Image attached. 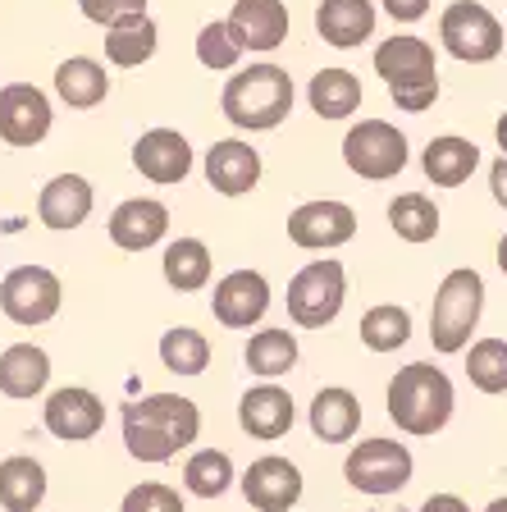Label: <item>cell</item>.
Returning <instances> with one entry per match:
<instances>
[{"label": "cell", "instance_id": "obj_1", "mask_svg": "<svg viewBox=\"0 0 507 512\" xmlns=\"http://www.w3.org/2000/svg\"><path fill=\"white\" fill-rule=\"evenodd\" d=\"M201 412L192 398L179 394H147L124 407V444L138 462H169L179 448L197 444Z\"/></svg>", "mask_w": 507, "mask_h": 512}, {"label": "cell", "instance_id": "obj_2", "mask_svg": "<svg viewBox=\"0 0 507 512\" xmlns=\"http://www.w3.org/2000/svg\"><path fill=\"white\" fill-rule=\"evenodd\" d=\"M220 110L243 133H270L293 115V78L279 64H247L224 83Z\"/></svg>", "mask_w": 507, "mask_h": 512}, {"label": "cell", "instance_id": "obj_3", "mask_svg": "<svg viewBox=\"0 0 507 512\" xmlns=\"http://www.w3.org/2000/svg\"><path fill=\"white\" fill-rule=\"evenodd\" d=\"M389 416L407 435H434L453 416V380L430 362L402 366L389 384Z\"/></svg>", "mask_w": 507, "mask_h": 512}, {"label": "cell", "instance_id": "obj_4", "mask_svg": "<svg viewBox=\"0 0 507 512\" xmlns=\"http://www.w3.org/2000/svg\"><path fill=\"white\" fill-rule=\"evenodd\" d=\"M375 74L389 83V96L407 115H421L439 101L434 46L421 42V37H389V42L375 46Z\"/></svg>", "mask_w": 507, "mask_h": 512}, {"label": "cell", "instance_id": "obj_5", "mask_svg": "<svg viewBox=\"0 0 507 512\" xmlns=\"http://www.w3.org/2000/svg\"><path fill=\"white\" fill-rule=\"evenodd\" d=\"M480 311H485V279L466 266L444 275L430 311V343L439 352H462L471 343V330L480 325Z\"/></svg>", "mask_w": 507, "mask_h": 512}, {"label": "cell", "instance_id": "obj_6", "mask_svg": "<svg viewBox=\"0 0 507 512\" xmlns=\"http://www.w3.org/2000/svg\"><path fill=\"white\" fill-rule=\"evenodd\" d=\"M439 42L462 64H489L503 51V23L476 0H453L439 19Z\"/></svg>", "mask_w": 507, "mask_h": 512}, {"label": "cell", "instance_id": "obj_7", "mask_svg": "<svg viewBox=\"0 0 507 512\" xmlns=\"http://www.w3.org/2000/svg\"><path fill=\"white\" fill-rule=\"evenodd\" d=\"M343 293H348V275L338 261H311L293 275L288 284V316L302 330H325L329 320L343 311Z\"/></svg>", "mask_w": 507, "mask_h": 512}, {"label": "cell", "instance_id": "obj_8", "mask_svg": "<svg viewBox=\"0 0 507 512\" xmlns=\"http://www.w3.org/2000/svg\"><path fill=\"white\" fill-rule=\"evenodd\" d=\"M343 160H348L352 174H361L370 183L398 179L407 170V138L384 119H361L343 138Z\"/></svg>", "mask_w": 507, "mask_h": 512}, {"label": "cell", "instance_id": "obj_9", "mask_svg": "<svg viewBox=\"0 0 507 512\" xmlns=\"http://www.w3.org/2000/svg\"><path fill=\"white\" fill-rule=\"evenodd\" d=\"M343 476L361 494H398L412 480V453L393 439H361L343 462Z\"/></svg>", "mask_w": 507, "mask_h": 512}, {"label": "cell", "instance_id": "obj_10", "mask_svg": "<svg viewBox=\"0 0 507 512\" xmlns=\"http://www.w3.org/2000/svg\"><path fill=\"white\" fill-rule=\"evenodd\" d=\"M60 279L46 266H19L0 279V311L14 320V325H46L60 311Z\"/></svg>", "mask_w": 507, "mask_h": 512}, {"label": "cell", "instance_id": "obj_11", "mask_svg": "<svg viewBox=\"0 0 507 512\" xmlns=\"http://www.w3.org/2000/svg\"><path fill=\"white\" fill-rule=\"evenodd\" d=\"M51 96L32 83L0 87V142L10 147H37L51 133Z\"/></svg>", "mask_w": 507, "mask_h": 512}, {"label": "cell", "instance_id": "obj_12", "mask_svg": "<svg viewBox=\"0 0 507 512\" xmlns=\"http://www.w3.org/2000/svg\"><path fill=\"white\" fill-rule=\"evenodd\" d=\"M352 234H357V211L348 202H307L288 215V238L307 252L343 247Z\"/></svg>", "mask_w": 507, "mask_h": 512}, {"label": "cell", "instance_id": "obj_13", "mask_svg": "<svg viewBox=\"0 0 507 512\" xmlns=\"http://www.w3.org/2000/svg\"><path fill=\"white\" fill-rule=\"evenodd\" d=\"M42 416H46V430H51L55 439H64V444H83V439L101 435V426H106V403H101L92 389L69 384V389H55V394L46 398Z\"/></svg>", "mask_w": 507, "mask_h": 512}, {"label": "cell", "instance_id": "obj_14", "mask_svg": "<svg viewBox=\"0 0 507 512\" xmlns=\"http://www.w3.org/2000/svg\"><path fill=\"white\" fill-rule=\"evenodd\" d=\"M265 307H270V284H265L261 270H233L215 284L211 311L224 330H252L265 316Z\"/></svg>", "mask_w": 507, "mask_h": 512}, {"label": "cell", "instance_id": "obj_15", "mask_svg": "<svg viewBox=\"0 0 507 512\" xmlns=\"http://www.w3.org/2000/svg\"><path fill=\"white\" fill-rule=\"evenodd\" d=\"M133 165L142 179L169 188V183H183L192 174V147L179 128H151L133 142Z\"/></svg>", "mask_w": 507, "mask_h": 512}, {"label": "cell", "instance_id": "obj_16", "mask_svg": "<svg viewBox=\"0 0 507 512\" xmlns=\"http://www.w3.org/2000/svg\"><path fill=\"white\" fill-rule=\"evenodd\" d=\"M243 499L252 503L256 512H288L297 499H302V471L288 458H256L243 476Z\"/></svg>", "mask_w": 507, "mask_h": 512}, {"label": "cell", "instance_id": "obj_17", "mask_svg": "<svg viewBox=\"0 0 507 512\" xmlns=\"http://www.w3.org/2000/svg\"><path fill=\"white\" fill-rule=\"evenodd\" d=\"M288 5L284 0H238L229 14V32L243 51H275L288 42Z\"/></svg>", "mask_w": 507, "mask_h": 512}, {"label": "cell", "instance_id": "obj_18", "mask_svg": "<svg viewBox=\"0 0 507 512\" xmlns=\"http://www.w3.org/2000/svg\"><path fill=\"white\" fill-rule=\"evenodd\" d=\"M169 234V211L156 197H133V202L115 206L110 215V243L124 252H147Z\"/></svg>", "mask_w": 507, "mask_h": 512}, {"label": "cell", "instance_id": "obj_19", "mask_svg": "<svg viewBox=\"0 0 507 512\" xmlns=\"http://www.w3.org/2000/svg\"><path fill=\"white\" fill-rule=\"evenodd\" d=\"M206 179H211L215 192L224 197H243L261 183V151H252L247 142L224 138L206 151Z\"/></svg>", "mask_w": 507, "mask_h": 512}, {"label": "cell", "instance_id": "obj_20", "mask_svg": "<svg viewBox=\"0 0 507 512\" xmlns=\"http://www.w3.org/2000/svg\"><path fill=\"white\" fill-rule=\"evenodd\" d=\"M238 421L252 439H284L293 430V394L279 384H256L238 403Z\"/></svg>", "mask_w": 507, "mask_h": 512}, {"label": "cell", "instance_id": "obj_21", "mask_svg": "<svg viewBox=\"0 0 507 512\" xmlns=\"http://www.w3.org/2000/svg\"><path fill=\"white\" fill-rule=\"evenodd\" d=\"M37 215L46 229H78L92 215V183L83 174H55L37 197Z\"/></svg>", "mask_w": 507, "mask_h": 512}, {"label": "cell", "instance_id": "obj_22", "mask_svg": "<svg viewBox=\"0 0 507 512\" xmlns=\"http://www.w3.org/2000/svg\"><path fill=\"white\" fill-rule=\"evenodd\" d=\"M316 32L338 51H352L375 32V5L370 0H320Z\"/></svg>", "mask_w": 507, "mask_h": 512}, {"label": "cell", "instance_id": "obj_23", "mask_svg": "<svg viewBox=\"0 0 507 512\" xmlns=\"http://www.w3.org/2000/svg\"><path fill=\"white\" fill-rule=\"evenodd\" d=\"M156 46H160V28L147 10L124 14V19H115L106 28V60L115 64V69H138V64H147L151 55H156Z\"/></svg>", "mask_w": 507, "mask_h": 512}, {"label": "cell", "instance_id": "obj_24", "mask_svg": "<svg viewBox=\"0 0 507 512\" xmlns=\"http://www.w3.org/2000/svg\"><path fill=\"white\" fill-rule=\"evenodd\" d=\"M51 380V357L37 343H14L0 352V394L5 398H37Z\"/></svg>", "mask_w": 507, "mask_h": 512}, {"label": "cell", "instance_id": "obj_25", "mask_svg": "<svg viewBox=\"0 0 507 512\" xmlns=\"http://www.w3.org/2000/svg\"><path fill=\"white\" fill-rule=\"evenodd\" d=\"M476 165H480V147L466 138H453V133H448V138H434L421 156V170L434 188H462V183L476 174Z\"/></svg>", "mask_w": 507, "mask_h": 512}, {"label": "cell", "instance_id": "obj_26", "mask_svg": "<svg viewBox=\"0 0 507 512\" xmlns=\"http://www.w3.org/2000/svg\"><path fill=\"white\" fill-rule=\"evenodd\" d=\"M361 426V403L352 389H338V384H329V389H320L316 403H311V430H316V439H325V444H348L352 435H357Z\"/></svg>", "mask_w": 507, "mask_h": 512}, {"label": "cell", "instance_id": "obj_27", "mask_svg": "<svg viewBox=\"0 0 507 512\" xmlns=\"http://www.w3.org/2000/svg\"><path fill=\"white\" fill-rule=\"evenodd\" d=\"M55 96H60L69 110H92L110 96V78L96 60L74 55V60H64L60 69H55Z\"/></svg>", "mask_w": 507, "mask_h": 512}, {"label": "cell", "instance_id": "obj_28", "mask_svg": "<svg viewBox=\"0 0 507 512\" xmlns=\"http://www.w3.org/2000/svg\"><path fill=\"white\" fill-rule=\"evenodd\" d=\"M46 499V467L37 458H5L0 462V508L5 512H37Z\"/></svg>", "mask_w": 507, "mask_h": 512}, {"label": "cell", "instance_id": "obj_29", "mask_svg": "<svg viewBox=\"0 0 507 512\" xmlns=\"http://www.w3.org/2000/svg\"><path fill=\"white\" fill-rule=\"evenodd\" d=\"M160 270H165V284L174 293H197L211 279V247L201 243V238H179V243L165 247Z\"/></svg>", "mask_w": 507, "mask_h": 512}, {"label": "cell", "instance_id": "obj_30", "mask_svg": "<svg viewBox=\"0 0 507 512\" xmlns=\"http://www.w3.org/2000/svg\"><path fill=\"white\" fill-rule=\"evenodd\" d=\"M307 101L320 119H348L361 106V83L348 69H320L307 87Z\"/></svg>", "mask_w": 507, "mask_h": 512}, {"label": "cell", "instance_id": "obj_31", "mask_svg": "<svg viewBox=\"0 0 507 512\" xmlns=\"http://www.w3.org/2000/svg\"><path fill=\"white\" fill-rule=\"evenodd\" d=\"M389 224L402 243H430L439 234V206L425 192H402L389 206Z\"/></svg>", "mask_w": 507, "mask_h": 512}, {"label": "cell", "instance_id": "obj_32", "mask_svg": "<svg viewBox=\"0 0 507 512\" xmlns=\"http://www.w3.org/2000/svg\"><path fill=\"white\" fill-rule=\"evenodd\" d=\"M243 362L252 375H265V380H275V375H288L297 366V339L288 330H261L252 334L247 343Z\"/></svg>", "mask_w": 507, "mask_h": 512}, {"label": "cell", "instance_id": "obj_33", "mask_svg": "<svg viewBox=\"0 0 507 512\" xmlns=\"http://www.w3.org/2000/svg\"><path fill=\"white\" fill-rule=\"evenodd\" d=\"M407 339H412V311L398 307V302L370 307L366 316H361V343H366L370 352H398Z\"/></svg>", "mask_w": 507, "mask_h": 512}, {"label": "cell", "instance_id": "obj_34", "mask_svg": "<svg viewBox=\"0 0 507 512\" xmlns=\"http://www.w3.org/2000/svg\"><path fill=\"white\" fill-rule=\"evenodd\" d=\"M160 362L174 375H201L211 366V343H206V334L188 330V325H174V330L160 334Z\"/></svg>", "mask_w": 507, "mask_h": 512}, {"label": "cell", "instance_id": "obj_35", "mask_svg": "<svg viewBox=\"0 0 507 512\" xmlns=\"http://www.w3.org/2000/svg\"><path fill=\"white\" fill-rule=\"evenodd\" d=\"M183 485H188L197 499H220V494L233 485L229 453H220V448H201V453H192L188 467H183Z\"/></svg>", "mask_w": 507, "mask_h": 512}, {"label": "cell", "instance_id": "obj_36", "mask_svg": "<svg viewBox=\"0 0 507 512\" xmlns=\"http://www.w3.org/2000/svg\"><path fill=\"white\" fill-rule=\"evenodd\" d=\"M466 375L480 394H503L507 389V343L503 339H480L466 357Z\"/></svg>", "mask_w": 507, "mask_h": 512}, {"label": "cell", "instance_id": "obj_37", "mask_svg": "<svg viewBox=\"0 0 507 512\" xmlns=\"http://www.w3.org/2000/svg\"><path fill=\"white\" fill-rule=\"evenodd\" d=\"M197 60H201V69H211V74H229L233 64L243 60V46H238V37L229 32V19L206 23V28L197 32Z\"/></svg>", "mask_w": 507, "mask_h": 512}, {"label": "cell", "instance_id": "obj_38", "mask_svg": "<svg viewBox=\"0 0 507 512\" xmlns=\"http://www.w3.org/2000/svg\"><path fill=\"white\" fill-rule=\"evenodd\" d=\"M119 512H183V499H179V490H169L160 480H142V485H133L124 494Z\"/></svg>", "mask_w": 507, "mask_h": 512}, {"label": "cell", "instance_id": "obj_39", "mask_svg": "<svg viewBox=\"0 0 507 512\" xmlns=\"http://www.w3.org/2000/svg\"><path fill=\"white\" fill-rule=\"evenodd\" d=\"M78 10H83L87 23H101V28H110V23L124 19V14L147 10V0H78Z\"/></svg>", "mask_w": 507, "mask_h": 512}, {"label": "cell", "instance_id": "obj_40", "mask_svg": "<svg viewBox=\"0 0 507 512\" xmlns=\"http://www.w3.org/2000/svg\"><path fill=\"white\" fill-rule=\"evenodd\" d=\"M384 10H389L398 23H416V19H425L430 0H384Z\"/></svg>", "mask_w": 507, "mask_h": 512}, {"label": "cell", "instance_id": "obj_41", "mask_svg": "<svg viewBox=\"0 0 507 512\" xmlns=\"http://www.w3.org/2000/svg\"><path fill=\"white\" fill-rule=\"evenodd\" d=\"M489 188H494V202L507 211V156L494 160V170H489Z\"/></svg>", "mask_w": 507, "mask_h": 512}, {"label": "cell", "instance_id": "obj_42", "mask_svg": "<svg viewBox=\"0 0 507 512\" xmlns=\"http://www.w3.org/2000/svg\"><path fill=\"white\" fill-rule=\"evenodd\" d=\"M421 512H471V508H466V503L457 499V494H430Z\"/></svg>", "mask_w": 507, "mask_h": 512}, {"label": "cell", "instance_id": "obj_43", "mask_svg": "<svg viewBox=\"0 0 507 512\" xmlns=\"http://www.w3.org/2000/svg\"><path fill=\"white\" fill-rule=\"evenodd\" d=\"M494 138H498V147H503V156H507V115L498 119V128H494Z\"/></svg>", "mask_w": 507, "mask_h": 512}, {"label": "cell", "instance_id": "obj_44", "mask_svg": "<svg viewBox=\"0 0 507 512\" xmlns=\"http://www.w3.org/2000/svg\"><path fill=\"white\" fill-rule=\"evenodd\" d=\"M498 270L507 275V234H503V243H498Z\"/></svg>", "mask_w": 507, "mask_h": 512}, {"label": "cell", "instance_id": "obj_45", "mask_svg": "<svg viewBox=\"0 0 507 512\" xmlns=\"http://www.w3.org/2000/svg\"><path fill=\"white\" fill-rule=\"evenodd\" d=\"M485 512H507V499H494V503H489Z\"/></svg>", "mask_w": 507, "mask_h": 512}]
</instances>
